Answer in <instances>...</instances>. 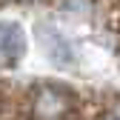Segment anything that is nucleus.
<instances>
[{"instance_id": "f03ea898", "label": "nucleus", "mask_w": 120, "mask_h": 120, "mask_svg": "<svg viewBox=\"0 0 120 120\" xmlns=\"http://www.w3.org/2000/svg\"><path fill=\"white\" fill-rule=\"evenodd\" d=\"M23 49H26L23 29L11 20H0V57L6 63H14L17 57H23Z\"/></svg>"}, {"instance_id": "f257e3e1", "label": "nucleus", "mask_w": 120, "mask_h": 120, "mask_svg": "<svg viewBox=\"0 0 120 120\" xmlns=\"http://www.w3.org/2000/svg\"><path fill=\"white\" fill-rule=\"evenodd\" d=\"M34 34H37V43H40L43 54H46L52 63H57V66H69L71 60H74L71 46L66 43V37L60 34L54 26H49V23H37V26H34Z\"/></svg>"}]
</instances>
